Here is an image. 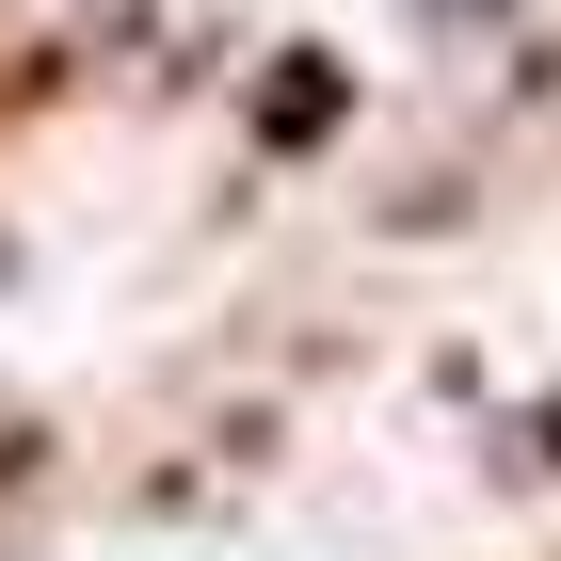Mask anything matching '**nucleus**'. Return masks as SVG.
<instances>
[{
  "label": "nucleus",
  "mask_w": 561,
  "mask_h": 561,
  "mask_svg": "<svg viewBox=\"0 0 561 561\" xmlns=\"http://www.w3.org/2000/svg\"><path fill=\"white\" fill-rule=\"evenodd\" d=\"M257 129H273V145H321V129H337V65H305V81H273V113H257Z\"/></svg>",
  "instance_id": "1"
}]
</instances>
